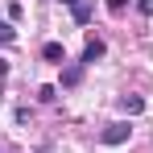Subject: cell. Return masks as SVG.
<instances>
[{
    "mask_svg": "<svg viewBox=\"0 0 153 153\" xmlns=\"http://www.w3.org/2000/svg\"><path fill=\"white\" fill-rule=\"evenodd\" d=\"M62 4H66V8H75V4H79V0H62Z\"/></svg>",
    "mask_w": 153,
    "mask_h": 153,
    "instance_id": "obj_12",
    "label": "cell"
},
{
    "mask_svg": "<svg viewBox=\"0 0 153 153\" xmlns=\"http://www.w3.org/2000/svg\"><path fill=\"white\" fill-rule=\"evenodd\" d=\"M4 75H8V62H4V58H0V79H4Z\"/></svg>",
    "mask_w": 153,
    "mask_h": 153,
    "instance_id": "obj_11",
    "label": "cell"
},
{
    "mask_svg": "<svg viewBox=\"0 0 153 153\" xmlns=\"http://www.w3.org/2000/svg\"><path fill=\"white\" fill-rule=\"evenodd\" d=\"M71 13H75V21H79V25H87V21H91V4H83V0H79Z\"/></svg>",
    "mask_w": 153,
    "mask_h": 153,
    "instance_id": "obj_6",
    "label": "cell"
},
{
    "mask_svg": "<svg viewBox=\"0 0 153 153\" xmlns=\"http://www.w3.org/2000/svg\"><path fill=\"white\" fill-rule=\"evenodd\" d=\"M79 79H83V66H66L62 71V87H75Z\"/></svg>",
    "mask_w": 153,
    "mask_h": 153,
    "instance_id": "obj_5",
    "label": "cell"
},
{
    "mask_svg": "<svg viewBox=\"0 0 153 153\" xmlns=\"http://www.w3.org/2000/svg\"><path fill=\"white\" fill-rule=\"evenodd\" d=\"M128 137H132V128H128L124 120H116V124H108V128L100 132V141H103V145H124Z\"/></svg>",
    "mask_w": 153,
    "mask_h": 153,
    "instance_id": "obj_1",
    "label": "cell"
},
{
    "mask_svg": "<svg viewBox=\"0 0 153 153\" xmlns=\"http://www.w3.org/2000/svg\"><path fill=\"white\" fill-rule=\"evenodd\" d=\"M37 95H42V100H46V103H54V100H58V87H42Z\"/></svg>",
    "mask_w": 153,
    "mask_h": 153,
    "instance_id": "obj_9",
    "label": "cell"
},
{
    "mask_svg": "<svg viewBox=\"0 0 153 153\" xmlns=\"http://www.w3.org/2000/svg\"><path fill=\"white\" fill-rule=\"evenodd\" d=\"M103 50H108V46H103L100 37H91V42L83 46V62H95V58H103Z\"/></svg>",
    "mask_w": 153,
    "mask_h": 153,
    "instance_id": "obj_2",
    "label": "cell"
},
{
    "mask_svg": "<svg viewBox=\"0 0 153 153\" xmlns=\"http://www.w3.org/2000/svg\"><path fill=\"white\" fill-rule=\"evenodd\" d=\"M42 58H46V62H62V58H66L62 42H46V46H42Z\"/></svg>",
    "mask_w": 153,
    "mask_h": 153,
    "instance_id": "obj_4",
    "label": "cell"
},
{
    "mask_svg": "<svg viewBox=\"0 0 153 153\" xmlns=\"http://www.w3.org/2000/svg\"><path fill=\"white\" fill-rule=\"evenodd\" d=\"M120 108H124L128 116H141V112H145V100H141V95H120Z\"/></svg>",
    "mask_w": 153,
    "mask_h": 153,
    "instance_id": "obj_3",
    "label": "cell"
},
{
    "mask_svg": "<svg viewBox=\"0 0 153 153\" xmlns=\"http://www.w3.org/2000/svg\"><path fill=\"white\" fill-rule=\"evenodd\" d=\"M0 42H4V46L17 42V29H13V25H0Z\"/></svg>",
    "mask_w": 153,
    "mask_h": 153,
    "instance_id": "obj_7",
    "label": "cell"
},
{
    "mask_svg": "<svg viewBox=\"0 0 153 153\" xmlns=\"http://www.w3.org/2000/svg\"><path fill=\"white\" fill-rule=\"evenodd\" d=\"M124 4H128V0H108V8H112V13H124Z\"/></svg>",
    "mask_w": 153,
    "mask_h": 153,
    "instance_id": "obj_10",
    "label": "cell"
},
{
    "mask_svg": "<svg viewBox=\"0 0 153 153\" xmlns=\"http://www.w3.org/2000/svg\"><path fill=\"white\" fill-rule=\"evenodd\" d=\"M137 13L141 17H153V0H137Z\"/></svg>",
    "mask_w": 153,
    "mask_h": 153,
    "instance_id": "obj_8",
    "label": "cell"
}]
</instances>
